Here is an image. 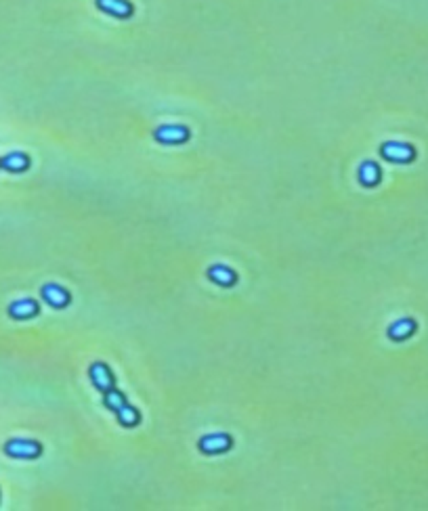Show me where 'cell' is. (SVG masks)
<instances>
[{
    "mask_svg": "<svg viewBox=\"0 0 428 511\" xmlns=\"http://www.w3.org/2000/svg\"><path fill=\"white\" fill-rule=\"evenodd\" d=\"M3 451L11 459H38L42 455V444L30 438H13L5 444Z\"/></svg>",
    "mask_w": 428,
    "mask_h": 511,
    "instance_id": "6da1fadb",
    "label": "cell"
},
{
    "mask_svg": "<svg viewBox=\"0 0 428 511\" xmlns=\"http://www.w3.org/2000/svg\"><path fill=\"white\" fill-rule=\"evenodd\" d=\"M191 139L187 126L181 124H164L154 131V141L160 145H183Z\"/></svg>",
    "mask_w": 428,
    "mask_h": 511,
    "instance_id": "7a4b0ae2",
    "label": "cell"
},
{
    "mask_svg": "<svg viewBox=\"0 0 428 511\" xmlns=\"http://www.w3.org/2000/svg\"><path fill=\"white\" fill-rule=\"evenodd\" d=\"M380 156L386 162L393 164H409L415 160V149L409 143H401V141H386L380 147Z\"/></svg>",
    "mask_w": 428,
    "mask_h": 511,
    "instance_id": "3957f363",
    "label": "cell"
},
{
    "mask_svg": "<svg viewBox=\"0 0 428 511\" xmlns=\"http://www.w3.org/2000/svg\"><path fill=\"white\" fill-rule=\"evenodd\" d=\"M233 446V438L225 432H214V434H206L199 438L197 442V449L204 453V455H221V453H227L229 449Z\"/></svg>",
    "mask_w": 428,
    "mask_h": 511,
    "instance_id": "277c9868",
    "label": "cell"
},
{
    "mask_svg": "<svg viewBox=\"0 0 428 511\" xmlns=\"http://www.w3.org/2000/svg\"><path fill=\"white\" fill-rule=\"evenodd\" d=\"M88 375H90L92 386H94L101 394H105V392H110L112 388H116L114 373L110 371V367H107L105 362H92L90 369H88Z\"/></svg>",
    "mask_w": 428,
    "mask_h": 511,
    "instance_id": "5b68a950",
    "label": "cell"
},
{
    "mask_svg": "<svg viewBox=\"0 0 428 511\" xmlns=\"http://www.w3.org/2000/svg\"><path fill=\"white\" fill-rule=\"evenodd\" d=\"M94 5L101 13L116 19H131L135 13L131 0H94Z\"/></svg>",
    "mask_w": 428,
    "mask_h": 511,
    "instance_id": "8992f818",
    "label": "cell"
},
{
    "mask_svg": "<svg viewBox=\"0 0 428 511\" xmlns=\"http://www.w3.org/2000/svg\"><path fill=\"white\" fill-rule=\"evenodd\" d=\"M40 296H42V300H44L51 308H55V310H61V308L69 306V302H72L69 292L63 290V287L57 285V283H47V285H42V287H40Z\"/></svg>",
    "mask_w": 428,
    "mask_h": 511,
    "instance_id": "52a82bcc",
    "label": "cell"
},
{
    "mask_svg": "<svg viewBox=\"0 0 428 511\" xmlns=\"http://www.w3.org/2000/svg\"><path fill=\"white\" fill-rule=\"evenodd\" d=\"M36 315H40V304L32 298H22L9 304V317L17 319V321H26V319H34Z\"/></svg>",
    "mask_w": 428,
    "mask_h": 511,
    "instance_id": "ba28073f",
    "label": "cell"
},
{
    "mask_svg": "<svg viewBox=\"0 0 428 511\" xmlns=\"http://www.w3.org/2000/svg\"><path fill=\"white\" fill-rule=\"evenodd\" d=\"M208 279L221 287H233L238 283V275L225 265H212L208 269Z\"/></svg>",
    "mask_w": 428,
    "mask_h": 511,
    "instance_id": "9c48e42d",
    "label": "cell"
},
{
    "mask_svg": "<svg viewBox=\"0 0 428 511\" xmlns=\"http://www.w3.org/2000/svg\"><path fill=\"white\" fill-rule=\"evenodd\" d=\"M0 168L7 170V172H13V174L26 172L30 168V158L22 151L7 153L5 158H0Z\"/></svg>",
    "mask_w": 428,
    "mask_h": 511,
    "instance_id": "30bf717a",
    "label": "cell"
},
{
    "mask_svg": "<svg viewBox=\"0 0 428 511\" xmlns=\"http://www.w3.org/2000/svg\"><path fill=\"white\" fill-rule=\"evenodd\" d=\"M357 178L363 187H376L380 183V166L376 162H363L357 170Z\"/></svg>",
    "mask_w": 428,
    "mask_h": 511,
    "instance_id": "8fae6325",
    "label": "cell"
},
{
    "mask_svg": "<svg viewBox=\"0 0 428 511\" xmlns=\"http://www.w3.org/2000/svg\"><path fill=\"white\" fill-rule=\"evenodd\" d=\"M415 331V321L413 319H399L388 327V337L395 342H403L407 337H411Z\"/></svg>",
    "mask_w": 428,
    "mask_h": 511,
    "instance_id": "7c38bea8",
    "label": "cell"
},
{
    "mask_svg": "<svg viewBox=\"0 0 428 511\" xmlns=\"http://www.w3.org/2000/svg\"><path fill=\"white\" fill-rule=\"evenodd\" d=\"M116 417H118V421L124 426V428H135V426H139L141 424V413L135 409V407H131L129 405V401L124 403V405H120L116 411Z\"/></svg>",
    "mask_w": 428,
    "mask_h": 511,
    "instance_id": "4fadbf2b",
    "label": "cell"
}]
</instances>
